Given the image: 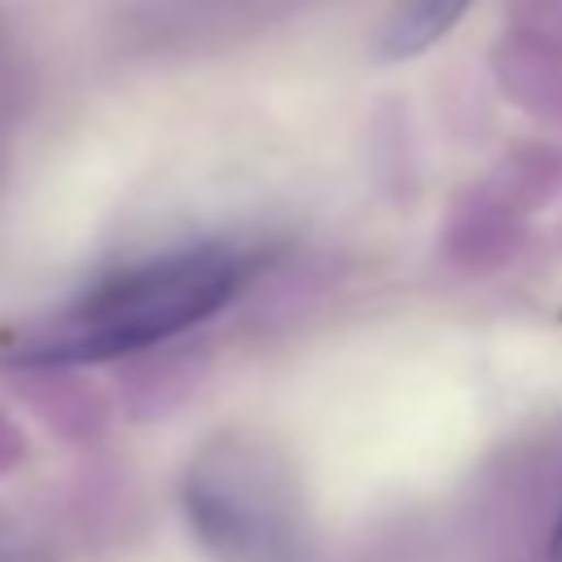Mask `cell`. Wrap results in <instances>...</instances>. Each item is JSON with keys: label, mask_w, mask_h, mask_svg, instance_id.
<instances>
[{"label": "cell", "mask_w": 562, "mask_h": 562, "mask_svg": "<svg viewBox=\"0 0 562 562\" xmlns=\"http://www.w3.org/2000/svg\"><path fill=\"white\" fill-rule=\"evenodd\" d=\"M549 553L562 562V514H558V522H553V536H549Z\"/></svg>", "instance_id": "obj_3"}, {"label": "cell", "mask_w": 562, "mask_h": 562, "mask_svg": "<svg viewBox=\"0 0 562 562\" xmlns=\"http://www.w3.org/2000/svg\"><path fill=\"white\" fill-rule=\"evenodd\" d=\"M246 277V263L224 246H198L140 268H127L83 294L44 347L22 351L31 364H83L140 351L220 312Z\"/></svg>", "instance_id": "obj_1"}, {"label": "cell", "mask_w": 562, "mask_h": 562, "mask_svg": "<svg viewBox=\"0 0 562 562\" xmlns=\"http://www.w3.org/2000/svg\"><path fill=\"white\" fill-rule=\"evenodd\" d=\"M470 0H400L382 26V57H413L426 44H435L443 31L457 26Z\"/></svg>", "instance_id": "obj_2"}]
</instances>
